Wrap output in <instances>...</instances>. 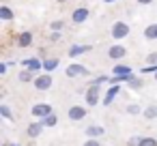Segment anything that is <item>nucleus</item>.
Returning a JSON list of instances; mask_svg holds the SVG:
<instances>
[{
	"label": "nucleus",
	"instance_id": "nucleus-29",
	"mask_svg": "<svg viewBox=\"0 0 157 146\" xmlns=\"http://www.w3.org/2000/svg\"><path fill=\"white\" fill-rule=\"evenodd\" d=\"M146 65H157V52H153V54L146 56Z\"/></svg>",
	"mask_w": 157,
	"mask_h": 146
},
{
	"label": "nucleus",
	"instance_id": "nucleus-31",
	"mask_svg": "<svg viewBox=\"0 0 157 146\" xmlns=\"http://www.w3.org/2000/svg\"><path fill=\"white\" fill-rule=\"evenodd\" d=\"M50 41H52V43L60 41V32H58V30H52V32H50Z\"/></svg>",
	"mask_w": 157,
	"mask_h": 146
},
{
	"label": "nucleus",
	"instance_id": "nucleus-28",
	"mask_svg": "<svg viewBox=\"0 0 157 146\" xmlns=\"http://www.w3.org/2000/svg\"><path fill=\"white\" fill-rule=\"evenodd\" d=\"M140 135H133V137H129V142H127V146H140Z\"/></svg>",
	"mask_w": 157,
	"mask_h": 146
},
{
	"label": "nucleus",
	"instance_id": "nucleus-34",
	"mask_svg": "<svg viewBox=\"0 0 157 146\" xmlns=\"http://www.w3.org/2000/svg\"><path fill=\"white\" fill-rule=\"evenodd\" d=\"M103 2H114V0H103Z\"/></svg>",
	"mask_w": 157,
	"mask_h": 146
},
{
	"label": "nucleus",
	"instance_id": "nucleus-1",
	"mask_svg": "<svg viewBox=\"0 0 157 146\" xmlns=\"http://www.w3.org/2000/svg\"><path fill=\"white\" fill-rule=\"evenodd\" d=\"M110 37H112L114 41H121V39L129 37V24H127V22H123V20L114 22V24H112V28H110Z\"/></svg>",
	"mask_w": 157,
	"mask_h": 146
},
{
	"label": "nucleus",
	"instance_id": "nucleus-35",
	"mask_svg": "<svg viewBox=\"0 0 157 146\" xmlns=\"http://www.w3.org/2000/svg\"><path fill=\"white\" fill-rule=\"evenodd\" d=\"M5 146H15V144H5Z\"/></svg>",
	"mask_w": 157,
	"mask_h": 146
},
{
	"label": "nucleus",
	"instance_id": "nucleus-21",
	"mask_svg": "<svg viewBox=\"0 0 157 146\" xmlns=\"http://www.w3.org/2000/svg\"><path fill=\"white\" fill-rule=\"evenodd\" d=\"M58 62H60L58 58H45L43 60V71H54L58 67Z\"/></svg>",
	"mask_w": 157,
	"mask_h": 146
},
{
	"label": "nucleus",
	"instance_id": "nucleus-19",
	"mask_svg": "<svg viewBox=\"0 0 157 146\" xmlns=\"http://www.w3.org/2000/svg\"><path fill=\"white\" fill-rule=\"evenodd\" d=\"M20 82H22V84H26V82H35V71H30V69L24 67V71H20Z\"/></svg>",
	"mask_w": 157,
	"mask_h": 146
},
{
	"label": "nucleus",
	"instance_id": "nucleus-24",
	"mask_svg": "<svg viewBox=\"0 0 157 146\" xmlns=\"http://www.w3.org/2000/svg\"><path fill=\"white\" fill-rule=\"evenodd\" d=\"M140 146H157V140L153 135H146V137L140 140Z\"/></svg>",
	"mask_w": 157,
	"mask_h": 146
},
{
	"label": "nucleus",
	"instance_id": "nucleus-7",
	"mask_svg": "<svg viewBox=\"0 0 157 146\" xmlns=\"http://www.w3.org/2000/svg\"><path fill=\"white\" fill-rule=\"evenodd\" d=\"M30 112H33V116H35V118H39V120H41V118H45L48 114H52V105H50V103H35Z\"/></svg>",
	"mask_w": 157,
	"mask_h": 146
},
{
	"label": "nucleus",
	"instance_id": "nucleus-14",
	"mask_svg": "<svg viewBox=\"0 0 157 146\" xmlns=\"http://www.w3.org/2000/svg\"><path fill=\"white\" fill-rule=\"evenodd\" d=\"M142 37H144L146 41H157V24H148V26L144 28Z\"/></svg>",
	"mask_w": 157,
	"mask_h": 146
},
{
	"label": "nucleus",
	"instance_id": "nucleus-10",
	"mask_svg": "<svg viewBox=\"0 0 157 146\" xmlns=\"http://www.w3.org/2000/svg\"><path fill=\"white\" fill-rule=\"evenodd\" d=\"M22 65L30 71H43V60L41 58H28V60H22Z\"/></svg>",
	"mask_w": 157,
	"mask_h": 146
},
{
	"label": "nucleus",
	"instance_id": "nucleus-9",
	"mask_svg": "<svg viewBox=\"0 0 157 146\" xmlns=\"http://www.w3.org/2000/svg\"><path fill=\"white\" fill-rule=\"evenodd\" d=\"M127 56V50L123 47V45H112L110 50H108V58H112V60H121V58H125Z\"/></svg>",
	"mask_w": 157,
	"mask_h": 146
},
{
	"label": "nucleus",
	"instance_id": "nucleus-17",
	"mask_svg": "<svg viewBox=\"0 0 157 146\" xmlns=\"http://www.w3.org/2000/svg\"><path fill=\"white\" fill-rule=\"evenodd\" d=\"M142 116H144L146 120H153V118H157V103H151V105H146V107H144V112H142Z\"/></svg>",
	"mask_w": 157,
	"mask_h": 146
},
{
	"label": "nucleus",
	"instance_id": "nucleus-32",
	"mask_svg": "<svg viewBox=\"0 0 157 146\" xmlns=\"http://www.w3.org/2000/svg\"><path fill=\"white\" fill-rule=\"evenodd\" d=\"M7 67H9V62H0V73H2V75L7 73Z\"/></svg>",
	"mask_w": 157,
	"mask_h": 146
},
{
	"label": "nucleus",
	"instance_id": "nucleus-20",
	"mask_svg": "<svg viewBox=\"0 0 157 146\" xmlns=\"http://www.w3.org/2000/svg\"><path fill=\"white\" fill-rule=\"evenodd\" d=\"M125 112H127L129 116H138V114H142V112H144V107H142L140 103H129V105L125 107Z\"/></svg>",
	"mask_w": 157,
	"mask_h": 146
},
{
	"label": "nucleus",
	"instance_id": "nucleus-13",
	"mask_svg": "<svg viewBox=\"0 0 157 146\" xmlns=\"http://www.w3.org/2000/svg\"><path fill=\"white\" fill-rule=\"evenodd\" d=\"M86 52H90V45H71L69 47V56L71 58H78V56H82Z\"/></svg>",
	"mask_w": 157,
	"mask_h": 146
},
{
	"label": "nucleus",
	"instance_id": "nucleus-26",
	"mask_svg": "<svg viewBox=\"0 0 157 146\" xmlns=\"http://www.w3.org/2000/svg\"><path fill=\"white\" fill-rule=\"evenodd\" d=\"M63 26H65V22H63V20H54V22L50 24V30H58V32H60V30H63Z\"/></svg>",
	"mask_w": 157,
	"mask_h": 146
},
{
	"label": "nucleus",
	"instance_id": "nucleus-4",
	"mask_svg": "<svg viewBox=\"0 0 157 146\" xmlns=\"http://www.w3.org/2000/svg\"><path fill=\"white\" fill-rule=\"evenodd\" d=\"M99 86L101 84H90L86 88V105H97L99 103V92H101Z\"/></svg>",
	"mask_w": 157,
	"mask_h": 146
},
{
	"label": "nucleus",
	"instance_id": "nucleus-25",
	"mask_svg": "<svg viewBox=\"0 0 157 146\" xmlns=\"http://www.w3.org/2000/svg\"><path fill=\"white\" fill-rule=\"evenodd\" d=\"M0 116H2V118H7V120H13V114H11L9 105H0Z\"/></svg>",
	"mask_w": 157,
	"mask_h": 146
},
{
	"label": "nucleus",
	"instance_id": "nucleus-36",
	"mask_svg": "<svg viewBox=\"0 0 157 146\" xmlns=\"http://www.w3.org/2000/svg\"><path fill=\"white\" fill-rule=\"evenodd\" d=\"M155 82H157V73H155Z\"/></svg>",
	"mask_w": 157,
	"mask_h": 146
},
{
	"label": "nucleus",
	"instance_id": "nucleus-33",
	"mask_svg": "<svg viewBox=\"0 0 157 146\" xmlns=\"http://www.w3.org/2000/svg\"><path fill=\"white\" fill-rule=\"evenodd\" d=\"M136 2H138V5H151L153 0H136Z\"/></svg>",
	"mask_w": 157,
	"mask_h": 146
},
{
	"label": "nucleus",
	"instance_id": "nucleus-6",
	"mask_svg": "<svg viewBox=\"0 0 157 146\" xmlns=\"http://www.w3.org/2000/svg\"><path fill=\"white\" fill-rule=\"evenodd\" d=\"M88 17H90V11H88V7H78V9L71 13V22H73V24H84Z\"/></svg>",
	"mask_w": 157,
	"mask_h": 146
},
{
	"label": "nucleus",
	"instance_id": "nucleus-23",
	"mask_svg": "<svg viewBox=\"0 0 157 146\" xmlns=\"http://www.w3.org/2000/svg\"><path fill=\"white\" fill-rule=\"evenodd\" d=\"M41 122H43L45 127H56V122H58V116L52 112V114H48L45 118H41Z\"/></svg>",
	"mask_w": 157,
	"mask_h": 146
},
{
	"label": "nucleus",
	"instance_id": "nucleus-3",
	"mask_svg": "<svg viewBox=\"0 0 157 146\" xmlns=\"http://www.w3.org/2000/svg\"><path fill=\"white\" fill-rule=\"evenodd\" d=\"M52 84H54V77H52L50 73H41V75H37V77H35V88H37V90H41V92L50 90V88H52Z\"/></svg>",
	"mask_w": 157,
	"mask_h": 146
},
{
	"label": "nucleus",
	"instance_id": "nucleus-30",
	"mask_svg": "<svg viewBox=\"0 0 157 146\" xmlns=\"http://www.w3.org/2000/svg\"><path fill=\"white\" fill-rule=\"evenodd\" d=\"M82 146H101V144H99V140H97V137H88Z\"/></svg>",
	"mask_w": 157,
	"mask_h": 146
},
{
	"label": "nucleus",
	"instance_id": "nucleus-5",
	"mask_svg": "<svg viewBox=\"0 0 157 146\" xmlns=\"http://www.w3.org/2000/svg\"><path fill=\"white\" fill-rule=\"evenodd\" d=\"M67 116H69V120H73V122L84 120V118H86V107H84V105H71V107L67 110Z\"/></svg>",
	"mask_w": 157,
	"mask_h": 146
},
{
	"label": "nucleus",
	"instance_id": "nucleus-22",
	"mask_svg": "<svg viewBox=\"0 0 157 146\" xmlns=\"http://www.w3.org/2000/svg\"><path fill=\"white\" fill-rule=\"evenodd\" d=\"M127 84H129V88H131V90H140V88L144 86V82H142V77H136V75H131Z\"/></svg>",
	"mask_w": 157,
	"mask_h": 146
},
{
	"label": "nucleus",
	"instance_id": "nucleus-15",
	"mask_svg": "<svg viewBox=\"0 0 157 146\" xmlns=\"http://www.w3.org/2000/svg\"><path fill=\"white\" fill-rule=\"evenodd\" d=\"M103 133H105V129L99 127V125H90V127H86V135H88V137H101Z\"/></svg>",
	"mask_w": 157,
	"mask_h": 146
},
{
	"label": "nucleus",
	"instance_id": "nucleus-11",
	"mask_svg": "<svg viewBox=\"0 0 157 146\" xmlns=\"http://www.w3.org/2000/svg\"><path fill=\"white\" fill-rule=\"evenodd\" d=\"M121 92V86L118 84H112L110 88H108V92H105V97H103V105H110L112 101H114V97Z\"/></svg>",
	"mask_w": 157,
	"mask_h": 146
},
{
	"label": "nucleus",
	"instance_id": "nucleus-8",
	"mask_svg": "<svg viewBox=\"0 0 157 146\" xmlns=\"http://www.w3.org/2000/svg\"><path fill=\"white\" fill-rule=\"evenodd\" d=\"M33 41H35V35H33L30 30H24V32L17 35V45H20V47H30Z\"/></svg>",
	"mask_w": 157,
	"mask_h": 146
},
{
	"label": "nucleus",
	"instance_id": "nucleus-37",
	"mask_svg": "<svg viewBox=\"0 0 157 146\" xmlns=\"http://www.w3.org/2000/svg\"><path fill=\"white\" fill-rule=\"evenodd\" d=\"M58 2H65V0H58Z\"/></svg>",
	"mask_w": 157,
	"mask_h": 146
},
{
	"label": "nucleus",
	"instance_id": "nucleus-18",
	"mask_svg": "<svg viewBox=\"0 0 157 146\" xmlns=\"http://www.w3.org/2000/svg\"><path fill=\"white\" fill-rule=\"evenodd\" d=\"M15 15H13V11L9 9V5H2V7H0V20H2V22H11Z\"/></svg>",
	"mask_w": 157,
	"mask_h": 146
},
{
	"label": "nucleus",
	"instance_id": "nucleus-27",
	"mask_svg": "<svg viewBox=\"0 0 157 146\" xmlns=\"http://www.w3.org/2000/svg\"><path fill=\"white\" fill-rule=\"evenodd\" d=\"M112 77H108V75H99V77H95L93 80V84H105V82H110Z\"/></svg>",
	"mask_w": 157,
	"mask_h": 146
},
{
	"label": "nucleus",
	"instance_id": "nucleus-16",
	"mask_svg": "<svg viewBox=\"0 0 157 146\" xmlns=\"http://www.w3.org/2000/svg\"><path fill=\"white\" fill-rule=\"evenodd\" d=\"M112 75H131V67L129 65H114V69H112Z\"/></svg>",
	"mask_w": 157,
	"mask_h": 146
},
{
	"label": "nucleus",
	"instance_id": "nucleus-12",
	"mask_svg": "<svg viewBox=\"0 0 157 146\" xmlns=\"http://www.w3.org/2000/svg\"><path fill=\"white\" fill-rule=\"evenodd\" d=\"M43 127H45V125H43L41 120L30 122V125H28V129H26V133H28L30 137H39V135H41V131H43Z\"/></svg>",
	"mask_w": 157,
	"mask_h": 146
},
{
	"label": "nucleus",
	"instance_id": "nucleus-2",
	"mask_svg": "<svg viewBox=\"0 0 157 146\" xmlns=\"http://www.w3.org/2000/svg\"><path fill=\"white\" fill-rule=\"evenodd\" d=\"M65 75H67V77H86V75H90V71H88L84 65L73 62V65H69V67L65 69Z\"/></svg>",
	"mask_w": 157,
	"mask_h": 146
}]
</instances>
